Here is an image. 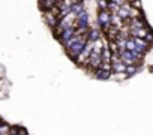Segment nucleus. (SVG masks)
Masks as SVG:
<instances>
[{"label": "nucleus", "instance_id": "obj_1", "mask_svg": "<svg viewBox=\"0 0 153 135\" xmlns=\"http://www.w3.org/2000/svg\"><path fill=\"white\" fill-rule=\"evenodd\" d=\"M86 44H87V35H76V33H75L63 47H65L68 56L75 62L76 57L80 56V53L84 50Z\"/></svg>", "mask_w": 153, "mask_h": 135}, {"label": "nucleus", "instance_id": "obj_2", "mask_svg": "<svg viewBox=\"0 0 153 135\" xmlns=\"http://www.w3.org/2000/svg\"><path fill=\"white\" fill-rule=\"evenodd\" d=\"M96 21H98V29L105 33L107 29L111 26V14L108 11H98V17H96Z\"/></svg>", "mask_w": 153, "mask_h": 135}, {"label": "nucleus", "instance_id": "obj_3", "mask_svg": "<svg viewBox=\"0 0 153 135\" xmlns=\"http://www.w3.org/2000/svg\"><path fill=\"white\" fill-rule=\"evenodd\" d=\"M116 15H117L123 23H126L128 20H131V18H132V8L129 6V3H128V2H125V3L117 9Z\"/></svg>", "mask_w": 153, "mask_h": 135}, {"label": "nucleus", "instance_id": "obj_4", "mask_svg": "<svg viewBox=\"0 0 153 135\" xmlns=\"http://www.w3.org/2000/svg\"><path fill=\"white\" fill-rule=\"evenodd\" d=\"M44 18H45L47 26H48L51 30H54V29H56V26H57V23H59V20H57V6H56L53 11L44 12Z\"/></svg>", "mask_w": 153, "mask_h": 135}, {"label": "nucleus", "instance_id": "obj_5", "mask_svg": "<svg viewBox=\"0 0 153 135\" xmlns=\"http://www.w3.org/2000/svg\"><path fill=\"white\" fill-rule=\"evenodd\" d=\"M75 30H76L75 27H71V29H66V30H63V32H62V33L57 36L59 42H60L62 45H65V44H66V42H68V41H69V39H71V38L75 35Z\"/></svg>", "mask_w": 153, "mask_h": 135}, {"label": "nucleus", "instance_id": "obj_6", "mask_svg": "<svg viewBox=\"0 0 153 135\" xmlns=\"http://www.w3.org/2000/svg\"><path fill=\"white\" fill-rule=\"evenodd\" d=\"M102 38V32L98 29V27H90L89 32H87V42L93 44L96 41H99Z\"/></svg>", "mask_w": 153, "mask_h": 135}, {"label": "nucleus", "instance_id": "obj_7", "mask_svg": "<svg viewBox=\"0 0 153 135\" xmlns=\"http://www.w3.org/2000/svg\"><path fill=\"white\" fill-rule=\"evenodd\" d=\"M111 66V74H123L125 69H126V65L122 62V60H117V62H111L110 63Z\"/></svg>", "mask_w": 153, "mask_h": 135}, {"label": "nucleus", "instance_id": "obj_8", "mask_svg": "<svg viewBox=\"0 0 153 135\" xmlns=\"http://www.w3.org/2000/svg\"><path fill=\"white\" fill-rule=\"evenodd\" d=\"M141 69H143V66H141V65H129V66H126L125 74H126L128 78H131V77H134L135 74H138Z\"/></svg>", "mask_w": 153, "mask_h": 135}, {"label": "nucleus", "instance_id": "obj_9", "mask_svg": "<svg viewBox=\"0 0 153 135\" xmlns=\"http://www.w3.org/2000/svg\"><path fill=\"white\" fill-rule=\"evenodd\" d=\"M93 77L96 78V80H102V81H105V80H108V78H111V72L110 71H104V69H96L95 72H93Z\"/></svg>", "mask_w": 153, "mask_h": 135}, {"label": "nucleus", "instance_id": "obj_10", "mask_svg": "<svg viewBox=\"0 0 153 135\" xmlns=\"http://www.w3.org/2000/svg\"><path fill=\"white\" fill-rule=\"evenodd\" d=\"M39 8L42 12H48L53 11L56 8V2H39Z\"/></svg>", "mask_w": 153, "mask_h": 135}, {"label": "nucleus", "instance_id": "obj_11", "mask_svg": "<svg viewBox=\"0 0 153 135\" xmlns=\"http://www.w3.org/2000/svg\"><path fill=\"white\" fill-rule=\"evenodd\" d=\"M9 129H11V125L3 122L0 125V135H9Z\"/></svg>", "mask_w": 153, "mask_h": 135}, {"label": "nucleus", "instance_id": "obj_12", "mask_svg": "<svg viewBox=\"0 0 153 135\" xmlns=\"http://www.w3.org/2000/svg\"><path fill=\"white\" fill-rule=\"evenodd\" d=\"M111 77H113L114 80H117V81H125V80H128V77H126L125 72H123V74H111Z\"/></svg>", "mask_w": 153, "mask_h": 135}, {"label": "nucleus", "instance_id": "obj_13", "mask_svg": "<svg viewBox=\"0 0 153 135\" xmlns=\"http://www.w3.org/2000/svg\"><path fill=\"white\" fill-rule=\"evenodd\" d=\"M17 135H27V132H26V129L23 128V129H21V131H20V132H18Z\"/></svg>", "mask_w": 153, "mask_h": 135}, {"label": "nucleus", "instance_id": "obj_14", "mask_svg": "<svg viewBox=\"0 0 153 135\" xmlns=\"http://www.w3.org/2000/svg\"><path fill=\"white\" fill-rule=\"evenodd\" d=\"M2 123H3V120H2V119H0V125H2Z\"/></svg>", "mask_w": 153, "mask_h": 135}]
</instances>
